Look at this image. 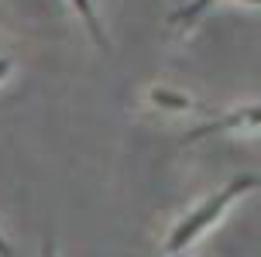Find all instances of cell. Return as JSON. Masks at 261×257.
Instances as JSON below:
<instances>
[{
    "instance_id": "obj_1",
    "label": "cell",
    "mask_w": 261,
    "mask_h": 257,
    "mask_svg": "<svg viewBox=\"0 0 261 257\" xmlns=\"http://www.w3.org/2000/svg\"><path fill=\"white\" fill-rule=\"evenodd\" d=\"M251 189H261V179H258V175H237V179H230L220 192H213L210 199H203V203L196 206L189 216H182L175 226H172L169 240H165V250H169V254L186 250V247L193 244L199 233L210 230V226L223 216V209H227V206L234 203V199H241L244 192H251Z\"/></svg>"
},
{
    "instance_id": "obj_2",
    "label": "cell",
    "mask_w": 261,
    "mask_h": 257,
    "mask_svg": "<svg viewBox=\"0 0 261 257\" xmlns=\"http://www.w3.org/2000/svg\"><path fill=\"white\" fill-rule=\"evenodd\" d=\"M248 127H261V106H241L234 113H223L217 120H210L203 127H196L186 134V141H203L210 134H223V130H248Z\"/></svg>"
},
{
    "instance_id": "obj_3",
    "label": "cell",
    "mask_w": 261,
    "mask_h": 257,
    "mask_svg": "<svg viewBox=\"0 0 261 257\" xmlns=\"http://www.w3.org/2000/svg\"><path fill=\"white\" fill-rule=\"evenodd\" d=\"M72 7H76V14L86 21V27H90L93 41L100 45V48H107V35H103V24H100V17H96V7H93V0H69Z\"/></svg>"
},
{
    "instance_id": "obj_4",
    "label": "cell",
    "mask_w": 261,
    "mask_h": 257,
    "mask_svg": "<svg viewBox=\"0 0 261 257\" xmlns=\"http://www.w3.org/2000/svg\"><path fill=\"white\" fill-rule=\"evenodd\" d=\"M151 103H155V106H165V110H193V100H189V96H179V93L162 90V86L151 90Z\"/></svg>"
},
{
    "instance_id": "obj_5",
    "label": "cell",
    "mask_w": 261,
    "mask_h": 257,
    "mask_svg": "<svg viewBox=\"0 0 261 257\" xmlns=\"http://www.w3.org/2000/svg\"><path fill=\"white\" fill-rule=\"evenodd\" d=\"M210 4H213V0H189V4H182L179 11L169 14V24H193V21H196L203 11H206Z\"/></svg>"
},
{
    "instance_id": "obj_6",
    "label": "cell",
    "mask_w": 261,
    "mask_h": 257,
    "mask_svg": "<svg viewBox=\"0 0 261 257\" xmlns=\"http://www.w3.org/2000/svg\"><path fill=\"white\" fill-rule=\"evenodd\" d=\"M0 257H17V254H14V247L7 244V240H4V237H0Z\"/></svg>"
},
{
    "instance_id": "obj_7",
    "label": "cell",
    "mask_w": 261,
    "mask_h": 257,
    "mask_svg": "<svg viewBox=\"0 0 261 257\" xmlns=\"http://www.w3.org/2000/svg\"><path fill=\"white\" fill-rule=\"evenodd\" d=\"M41 257H55V244L45 237V244H41Z\"/></svg>"
},
{
    "instance_id": "obj_8",
    "label": "cell",
    "mask_w": 261,
    "mask_h": 257,
    "mask_svg": "<svg viewBox=\"0 0 261 257\" xmlns=\"http://www.w3.org/2000/svg\"><path fill=\"white\" fill-rule=\"evenodd\" d=\"M11 76V59H0V82Z\"/></svg>"
},
{
    "instance_id": "obj_9",
    "label": "cell",
    "mask_w": 261,
    "mask_h": 257,
    "mask_svg": "<svg viewBox=\"0 0 261 257\" xmlns=\"http://www.w3.org/2000/svg\"><path fill=\"white\" fill-rule=\"evenodd\" d=\"M244 4H261V0H244Z\"/></svg>"
},
{
    "instance_id": "obj_10",
    "label": "cell",
    "mask_w": 261,
    "mask_h": 257,
    "mask_svg": "<svg viewBox=\"0 0 261 257\" xmlns=\"http://www.w3.org/2000/svg\"><path fill=\"white\" fill-rule=\"evenodd\" d=\"M172 257H179V254H172Z\"/></svg>"
}]
</instances>
